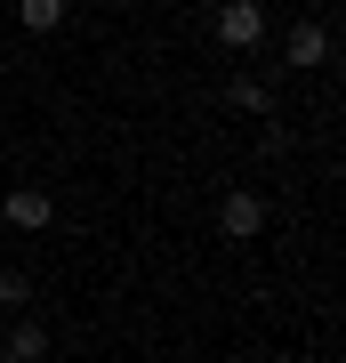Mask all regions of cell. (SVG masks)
Returning <instances> with one entry per match:
<instances>
[{
	"mask_svg": "<svg viewBox=\"0 0 346 363\" xmlns=\"http://www.w3.org/2000/svg\"><path fill=\"white\" fill-rule=\"evenodd\" d=\"M16 16H25V33H57L64 25V0H16Z\"/></svg>",
	"mask_w": 346,
	"mask_h": 363,
	"instance_id": "obj_7",
	"label": "cell"
},
{
	"mask_svg": "<svg viewBox=\"0 0 346 363\" xmlns=\"http://www.w3.org/2000/svg\"><path fill=\"white\" fill-rule=\"evenodd\" d=\"M218 40L233 57L258 49V40H266V9H258V0H226V9H218Z\"/></svg>",
	"mask_w": 346,
	"mask_h": 363,
	"instance_id": "obj_1",
	"label": "cell"
},
{
	"mask_svg": "<svg viewBox=\"0 0 346 363\" xmlns=\"http://www.w3.org/2000/svg\"><path fill=\"white\" fill-rule=\"evenodd\" d=\"M226 105H233V113H266V81L233 73V81H226Z\"/></svg>",
	"mask_w": 346,
	"mask_h": 363,
	"instance_id": "obj_6",
	"label": "cell"
},
{
	"mask_svg": "<svg viewBox=\"0 0 346 363\" xmlns=\"http://www.w3.org/2000/svg\"><path fill=\"white\" fill-rule=\"evenodd\" d=\"M49 194H40V186H16V194H8V226H49Z\"/></svg>",
	"mask_w": 346,
	"mask_h": 363,
	"instance_id": "obj_3",
	"label": "cell"
},
{
	"mask_svg": "<svg viewBox=\"0 0 346 363\" xmlns=\"http://www.w3.org/2000/svg\"><path fill=\"white\" fill-rule=\"evenodd\" d=\"M218 226L233 234V242H250V234H258V226H266V202H258V194H250V186H233V194L218 202Z\"/></svg>",
	"mask_w": 346,
	"mask_h": 363,
	"instance_id": "obj_2",
	"label": "cell"
},
{
	"mask_svg": "<svg viewBox=\"0 0 346 363\" xmlns=\"http://www.w3.org/2000/svg\"><path fill=\"white\" fill-rule=\"evenodd\" d=\"M290 65H330V33H322V25H298L290 33Z\"/></svg>",
	"mask_w": 346,
	"mask_h": 363,
	"instance_id": "obj_5",
	"label": "cell"
},
{
	"mask_svg": "<svg viewBox=\"0 0 346 363\" xmlns=\"http://www.w3.org/2000/svg\"><path fill=\"white\" fill-rule=\"evenodd\" d=\"M25 298H33V283H25V274L8 267V274H0V307H25Z\"/></svg>",
	"mask_w": 346,
	"mask_h": 363,
	"instance_id": "obj_8",
	"label": "cell"
},
{
	"mask_svg": "<svg viewBox=\"0 0 346 363\" xmlns=\"http://www.w3.org/2000/svg\"><path fill=\"white\" fill-rule=\"evenodd\" d=\"M49 355V331L33 323V315H16V331H8V363H40Z\"/></svg>",
	"mask_w": 346,
	"mask_h": 363,
	"instance_id": "obj_4",
	"label": "cell"
}]
</instances>
